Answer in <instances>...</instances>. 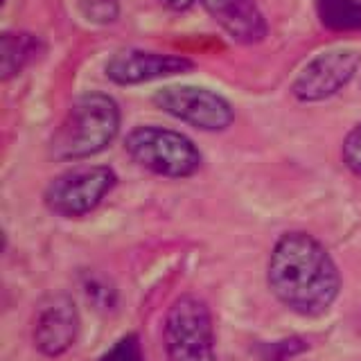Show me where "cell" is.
<instances>
[{"label":"cell","instance_id":"6da1fadb","mask_svg":"<svg viewBox=\"0 0 361 361\" xmlns=\"http://www.w3.org/2000/svg\"><path fill=\"white\" fill-rule=\"evenodd\" d=\"M267 282L287 310L300 316H323L341 293V274L325 246L307 233H287L276 242Z\"/></svg>","mask_w":361,"mask_h":361},{"label":"cell","instance_id":"9a60e30c","mask_svg":"<svg viewBox=\"0 0 361 361\" xmlns=\"http://www.w3.org/2000/svg\"><path fill=\"white\" fill-rule=\"evenodd\" d=\"M341 154L350 172L361 178V124H357V127L345 135Z\"/></svg>","mask_w":361,"mask_h":361},{"label":"cell","instance_id":"5b68a950","mask_svg":"<svg viewBox=\"0 0 361 361\" xmlns=\"http://www.w3.org/2000/svg\"><path fill=\"white\" fill-rule=\"evenodd\" d=\"M116 172L104 165L75 167L52 178L45 188L43 201L50 212L73 219L93 212L109 192L116 188Z\"/></svg>","mask_w":361,"mask_h":361},{"label":"cell","instance_id":"277c9868","mask_svg":"<svg viewBox=\"0 0 361 361\" xmlns=\"http://www.w3.org/2000/svg\"><path fill=\"white\" fill-rule=\"evenodd\" d=\"M165 353L169 361H214L212 316L206 300L185 293L167 310Z\"/></svg>","mask_w":361,"mask_h":361},{"label":"cell","instance_id":"4fadbf2b","mask_svg":"<svg viewBox=\"0 0 361 361\" xmlns=\"http://www.w3.org/2000/svg\"><path fill=\"white\" fill-rule=\"evenodd\" d=\"M99 361H145L138 336L135 334L122 336L118 343H113L111 350H106V353L99 357Z\"/></svg>","mask_w":361,"mask_h":361},{"label":"cell","instance_id":"7c38bea8","mask_svg":"<svg viewBox=\"0 0 361 361\" xmlns=\"http://www.w3.org/2000/svg\"><path fill=\"white\" fill-rule=\"evenodd\" d=\"M316 14L332 32H361V0H316Z\"/></svg>","mask_w":361,"mask_h":361},{"label":"cell","instance_id":"2e32d148","mask_svg":"<svg viewBox=\"0 0 361 361\" xmlns=\"http://www.w3.org/2000/svg\"><path fill=\"white\" fill-rule=\"evenodd\" d=\"M195 3H197V0H161V5L167 7V9H172V11H185Z\"/></svg>","mask_w":361,"mask_h":361},{"label":"cell","instance_id":"30bf717a","mask_svg":"<svg viewBox=\"0 0 361 361\" xmlns=\"http://www.w3.org/2000/svg\"><path fill=\"white\" fill-rule=\"evenodd\" d=\"M210 16L233 41L257 43L267 37V23L253 0H203Z\"/></svg>","mask_w":361,"mask_h":361},{"label":"cell","instance_id":"52a82bcc","mask_svg":"<svg viewBox=\"0 0 361 361\" xmlns=\"http://www.w3.org/2000/svg\"><path fill=\"white\" fill-rule=\"evenodd\" d=\"M361 59L355 50H330L323 52L302 68L291 93L300 102H323L336 95L355 77Z\"/></svg>","mask_w":361,"mask_h":361},{"label":"cell","instance_id":"ba28073f","mask_svg":"<svg viewBox=\"0 0 361 361\" xmlns=\"http://www.w3.org/2000/svg\"><path fill=\"white\" fill-rule=\"evenodd\" d=\"M79 334V314L75 302L56 293L45 300L34 321V345L45 357H59L71 350Z\"/></svg>","mask_w":361,"mask_h":361},{"label":"cell","instance_id":"3957f363","mask_svg":"<svg viewBox=\"0 0 361 361\" xmlns=\"http://www.w3.org/2000/svg\"><path fill=\"white\" fill-rule=\"evenodd\" d=\"M124 149L135 165L167 178H185L201 167V154L195 142L183 133L163 127L133 129Z\"/></svg>","mask_w":361,"mask_h":361},{"label":"cell","instance_id":"8fae6325","mask_svg":"<svg viewBox=\"0 0 361 361\" xmlns=\"http://www.w3.org/2000/svg\"><path fill=\"white\" fill-rule=\"evenodd\" d=\"M41 43L37 37L25 32H7L0 41V54H3V77L9 79L18 75L27 63L39 56Z\"/></svg>","mask_w":361,"mask_h":361},{"label":"cell","instance_id":"9c48e42d","mask_svg":"<svg viewBox=\"0 0 361 361\" xmlns=\"http://www.w3.org/2000/svg\"><path fill=\"white\" fill-rule=\"evenodd\" d=\"M192 68V61L174 54H158L145 50H122L113 54L106 63V77L120 86H133L172 77Z\"/></svg>","mask_w":361,"mask_h":361},{"label":"cell","instance_id":"8992f818","mask_svg":"<svg viewBox=\"0 0 361 361\" xmlns=\"http://www.w3.org/2000/svg\"><path fill=\"white\" fill-rule=\"evenodd\" d=\"M154 104L201 131H224L235 120V111L228 102L199 86H167L154 95Z\"/></svg>","mask_w":361,"mask_h":361},{"label":"cell","instance_id":"5bb4252c","mask_svg":"<svg viewBox=\"0 0 361 361\" xmlns=\"http://www.w3.org/2000/svg\"><path fill=\"white\" fill-rule=\"evenodd\" d=\"M118 11V0H82V14L93 23H113Z\"/></svg>","mask_w":361,"mask_h":361},{"label":"cell","instance_id":"7a4b0ae2","mask_svg":"<svg viewBox=\"0 0 361 361\" xmlns=\"http://www.w3.org/2000/svg\"><path fill=\"white\" fill-rule=\"evenodd\" d=\"M120 131V109L104 93L82 95L68 111L50 140L56 161H82L97 156L116 140Z\"/></svg>","mask_w":361,"mask_h":361}]
</instances>
